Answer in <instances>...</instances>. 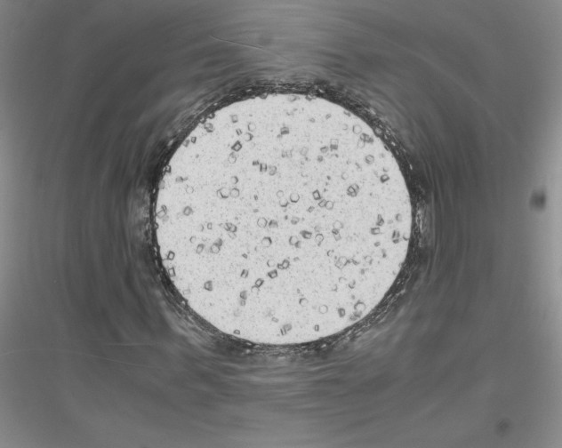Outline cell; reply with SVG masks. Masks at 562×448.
Masks as SVG:
<instances>
[{
	"label": "cell",
	"mask_w": 562,
	"mask_h": 448,
	"mask_svg": "<svg viewBox=\"0 0 562 448\" xmlns=\"http://www.w3.org/2000/svg\"><path fill=\"white\" fill-rule=\"evenodd\" d=\"M183 172L190 219L217 270L213 286L240 304L277 314L337 308L406 259L411 200L384 145L282 197L221 147L185 153Z\"/></svg>",
	"instance_id": "1"
}]
</instances>
